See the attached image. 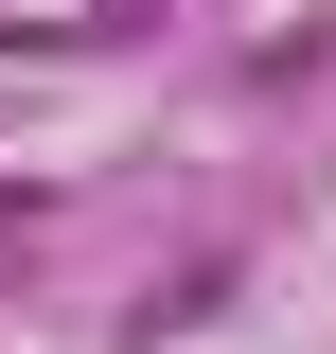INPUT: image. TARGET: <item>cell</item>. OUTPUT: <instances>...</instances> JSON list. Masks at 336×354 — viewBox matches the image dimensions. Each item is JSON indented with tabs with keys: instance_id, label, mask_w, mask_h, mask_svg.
I'll list each match as a JSON object with an SVG mask.
<instances>
[{
	"instance_id": "2",
	"label": "cell",
	"mask_w": 336,
	"mask_h": 354,
	"mask_svg": "<svg viewBox=\"0 0 336 354\" xmlns=\"http://www.w3.org/2000/svg\"><path fill=\"white\" fill-rule=\"evenodd\" d=\"M18 230H36V195H18V177H0V248H18Z\"/></svg>"
},
{
	"instance_id": "1",
	"label": "cell",
	"mask_w": 336,
	"mask_h": 354,
	"mask_svg": "<svg viewBox=\"0 0 336 354\" xmlns=\"http://www.w3.org/2000/svg\"><path fill=\"white\" fill-rule=\"evenodd\" d=\"M124 18H142V0H88V18H71V36H124Z\"/></svg>"
}]
</instances>
